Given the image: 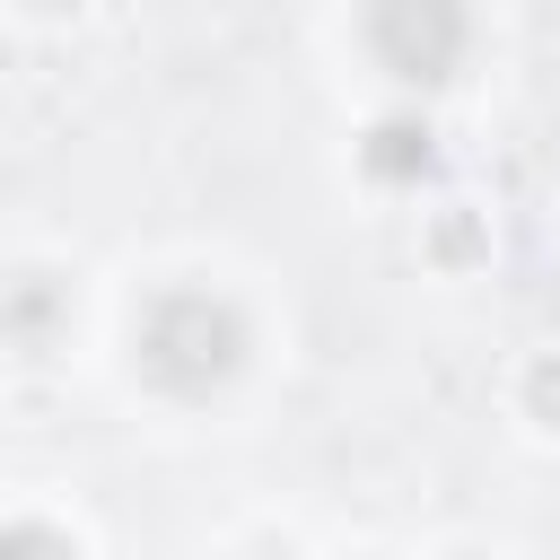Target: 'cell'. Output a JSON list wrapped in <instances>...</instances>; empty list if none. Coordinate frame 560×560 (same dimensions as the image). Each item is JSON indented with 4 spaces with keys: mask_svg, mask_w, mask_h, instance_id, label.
<instances>
[{
    "mask_svg": "<svg viewBox=\"0 0 560 560\" xmlns=\"http://www.w3.org/2000/svg\"><path fill=\"white\" fill-rule=\"evenodd\" d=\"M254 560H289V551H254Z\"/></svg>",
    "mask_w": 560,
    "mask_h": 560,
    "instance_id": "cell-9",
    "label": "cell"
},
{
    "mask_svg": "<svg viewBox=\"0 0 560 560\" xmlns=\"http://www.w3.org/2000/svg\"><path fill=\"white\" fill-rule=\"evenodd\" d=\"M359 35H368V61L385 79L438 88V79H455V61L472 44V9L464 0H368Z\"/></svg>",
    "mask_w": 560,
    "mask_h": 560,
    "instance_id": "cell-2",
    "label": "cell"
},
{
    "mask_svg": "<svg viewBox=\"0 0 560 560\" xmlns=\"http://www.w3.org/2000/svg\"><path fill=\"white\" fill-rule=\"evenodd\" d=\"M429 158H438V131H429L420 114H385V122L368 131V149H359V166H368L376 184H420Z\"/></svg>",
    "mask_w": 560,
    "mask_h": 560,
    "instance_id": "cell-3",
    "label": "cell"
},
{
    "mask_svg": "<svg viewBox=\"0 0 560 560\" xmlns=\"http://www.w3.org/2000/svg\"><path fill=\"white\" fill-rule=\"evenodd\" d=\"M44 324H52V280H44V271H18V289H9V332L35 350Z\"/></svg>",
    "mask_w": 560,
    "mask_h": 560,
    "instance_id": "cell-4",
    "label": "cell"
},
{
    "mask_svg": "<svg viewBox=\"0 0 560 560\" xmlns=\"http://www.w3.org/2000/svg\"><path fill=\"white\" fill-rule=\"evenodd\" d=\"M0 560H79V542H70L61 525H44V516H18V525L0 534Z\"/></svg>",
    "mask_w": 560,
    "mask_h": 560,
    "instance_id": "cell-5",
    "label": "cell"
},
{
    "mask_svg": "<svg viewBox=\"0 0 560 560\" xmlns=\"http://www.w3.org/2000/svg\"><path fill=\"white\" fill-rule=\"evenodd\" d=\"M472 245H481V236H472V219H464V210H455V219H438V254H446V262H455V254H472Z\"/></svg>",
    "mask_w": 560,
    "mask_h": 560,
    "instance_id": "cell-7",
    "label": "cell"
},
{
    "mask_svg": "<svg viewBox=\"0 0 560 560\" xmlns=\"http://www.w3.org/2000/svg\"><path fill=\"white\" fill-rule=\"evenodd\" d=\"M516 394H525V420H534V429H560V350H542Z\"/></svg>",
    "mask_w": 560,
    "mask_h": 560,
    "instance_id": "cell-6",
    "label": "cell"
},
{
    "mask_svg": "<svg viewBox=\"0 0 560 560\" xmlns=\"http://www.w3.org/2000/svg\"><path fill=\"white\" fill-rule=\"evenodd\" d=\"M131 350H140V376H149L158 394L201 402V394H219V385L245 368L254 324H245V306L219 298V289H158L149 315H140V332H131Z\"/></svg>",
    "mask_w": 560,
    "mask_h": 560,
    "instance_id": "cell-1",
    "label": "cell"
},
{
    "mask_svg": "<svg viewBox=\"0 0 560 560\" xmlns=\"http://www.w3.org/2000/svg\"><path fill=\"white\" fill-rule=\"evenodd\" d=\"M455 560H472V551H455Z\"/></svg>",
    "mask_w": 560,
    "mask_h": 560,
    "instance_id": "cell-10",
    "label": "cell"
},
{
    "mask_svg": "<svg viewBox=\"0 0 560 560\" xmlns=\"http://www.w3.org/2000/svg\"><path fill=\"white\" fill-rule=\"evenodd\" d=\"M26 9H35V18H61V9H79V0H26Z\"/></svg>",
    "mask_w": 560,
    "mask_h": 560,
    "instance_id": "cell-8",
    "label": "cell"
}]
</instances>
